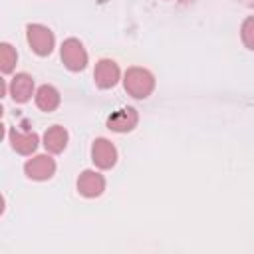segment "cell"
<instances>
[{
	"label": "cell",
	"instance_id": "6da1fadb",
	"mask_svg": "<svg viewBox=\"0 0 254 254\" xmlns=\"http://www.w3.org/2000/svg\"><path fill=\"white\" fill-rule=\"evenodd\" d=\"M125 91L131 97L137 99H145L151 95V91L155 89V77L151 71L143 69V67H129L125 71V79H123Z\"/></svg>",
	"mask_w": 254,
	"mask_h": 254
},
{
	"label": "cell",
	"instance_id": "7a4b0ae2",
	"mask_svg": "<svg viewBox=\"0 0 254 254\" xmlns=\"http://www.w3.org/2000/svg\"><path fill=\"white\" fill-rule=\"evenodd\" d=\"M28 44L38 56H48L54 50V34L42 24H30L26 30Z\"/></svg>",
	"mask_w": 254,
	"mask_h": 254
},
{
	"label": "cell",
	"instance_id": "3957f363",
	"mask_svg": "<svg viewBox=\"0 0 254 254\" xmlns=\"http://www.w3.org/2000/svg\"><path fill=\"white\" fill-rule=\"evenodd\" d=\"M62 62L71 71H79V69L85 67V64H87V52L83 50V46H81L79 40L69 38V40H65L62 44Z\"/></svg>",
	"mask_w": 254,
	"mask_h": 254
},
{
	"label": "cell",
	"instance_id": "277c9868",
	"mask_svg": "<svg viewBox=\"0 0 254 254\" xmlns=\"http://www.w3.org/2000/svg\"><path fill=\"white\" fill-rule=\"evenodd\" d=\"M91 161L99 169H111L117 161V149L107 139H95L91 145Z\"/></svg>",
	"mask_w": 254,
	"mask_h": 254
},
{
	"label": "cell",
	"instance_id": "5b68a950",
	"mask_svg": "<svg viewBox=\"0 0 254 254\" xmlns=\"http://www.w3.org/2000/svg\"><path fill=\"white\" fill-rule=\"evenodd\" d=\"M24 171L34 181H46L56 173V161L50 155H38L24 165Z\"/></svg>",
	"mask_w": 254,
	"mask_h": 254
},
{
	"label": "cell",
	"instance_id": "8992f818",
	"mask_svg": "<svg viewBox=\"0 0 254 254\" xmlns=\"http://www.w3.org/2000/svg\"><path fill=\"white\" fill-rule=\"evenodd\" d=\"M93 77L101 89H109L119 81V67L113 60H99L95 65Z\"/></svg>",
	"mask_w": 254,
	"mask_h": 254
},
{
	"label": "cell",
	"instance_id": "52a82bcc",
	"mask_svg": "<svg viewBox=\"0 0 254 254\" xmlns=\"http://www.w3.org/2000/svg\"><path fill=\"white\" fill-rule=\"evenodd\" d=\"M139 121V115L133 107H123V109H117L115 113L109 115L107 119V127L111 131H117V133H125V131H131Z\"/></svg>",
	"mask_w": 254,
	"mask_h": 254
},
{
	"label": "cell",
	"instance_id": "ba28073f",
	"mask_svg": "<svg viewBox=\"0 0 254 254\" xmlns=\"http://www.w3.org/2000/svg\"><path fill=\"white\" fill-rule=\"evenodd\" d=\"M103 189H105V179L95 171H83L77 179V190L83 196H89V198L99 196Z\"/></svg>",
	"mask_w": 254,
	"mask_h": 254
},
{
	"label": "cell",
	"instance_id": "9c48e42d",
	"mask_svg": "<svg viewBox=\"0 0 254 254\" xmlns=\"http://www.w3.org/2000/svg\"><path fill=\"white\" fill-rule=\"evenodd\" d=\"M34 93V79L28 73H16L10 81V95L16 103H26Z\"/></svg>",
	"mask_w": 254,
	"mask_h": 254
},
{
	"label": "cell",
	"instance_id": "30bf717a",
	"mask_svg": "<svg viewBox=\"0 0 254 254\" xmlns=\"http://www.w3.org/2000/svg\"><path fill=\"white\" fill-rule=\"evenodd\" d=\"M10 143H12V149L20 155H32L38 147V135L34 131H16V129H10Z\"/></svg>",
	"mask_w": 254,
	"mask_h": 254
},
{
	"label": "cell",
	"instance_id": "8fae6325",
	"mask_svg": "<svg viewBox=\"0 0 254 254\" xmlns=\"http://www.w3.org/2000/svg\"><path fill=\"white\" fill-rule=\"evenodd\" d=\"M65 145H67V131L64 127L54 125L44 133V147L50 153H62Z\"/></svg>",
	"mask_w": 254,
	"mask_h": 254
},
{
	"label": "cell",
	"instance_id": "7c38bea8",
	"mask_svg": "<svg viewBox=\"0 0 254 254\" xmlns=\"http://www.w3.org/2000/svg\"><path fill=\"white\" fill-rule=\"evenodd\" d=\"M36 105L42 111H54L60 105V91L54 85H42L36 91Z\"/></svg>",
	"mask_w": 254,
	"mask_h": 254
},
{
	"label": "cell",
	"instance_id": "4fadbf2b",
	"mask_svg": "<svg viewBox=\"0 0 254 254\" xmlns=\"http://www.w3.org/2000/svg\"><path fill=\"white\" fill-rule=\"evenodd\" d=\"M16 60H18V56H16L14 48L10 44H2L0 46V69L4 73H10L16 65Z\"/></svg>",
	"mask_w": 254,
	"mask_h": 254
},
{
	"label": "cell",
	"instance_id": "5bb4252c",
	"mask_svg": "<svg viewBox=\"0 0 254 254\" xmlns=\"http://www.w3.org/2000/svg\"><path fill=\"white\" fill-rule=\"evenodd\" d=\"M240 32H242V42H244V46L250 48V50H254V16H250V18L244 20Z\"/></svg>",
	"mask_w": 254,
	"mask_h": 254
}]
</instances>
